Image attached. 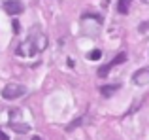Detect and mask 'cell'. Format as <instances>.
<instances>
[{"mask_svg":"<svg viewBox=\"0 0 149 140\" xmlns=\"http://www.w3.org/2000/svg\"><path fill=\"white\" fill-rule=\"evenodd\" d=\"M45 46H47V40L42 34V30L34 29V30H30L29 38L23 44L17 46V53L19 55H25V57H32V55H38L40 51H44Z\"/></svg>","mask_w":149,"mask_h":140,"instance_id":"obj_1","label":"cell"},{"mask_svg":"<svg viewBox=\"0 0 149 140\" xmlns=\"http://www.w3.org/2000/svg\"><path fill=\"white\" fill-rule=\"evenodd\" d=\"M26 93V87L21 83H8L6 87L2 89V99L6 100H13V99H21Z\"/></svg>","mask_w":149,"mask_h":140,"instance_id":"obj_2","label":"cell"},{"mask_svg":"<svg viewBox=\"0 0 149 140\" xmlns=\"http://www.w3.org/2000/svg\"><path fill=\"white\" fill-rule=\"evenodd\" d=\"M125 61H127V55H125V53H119V55H117L111 63H108V64H104V66L98 68V76L100 78H106L109 72H111V68L115 66V64H121V63H125Z\"/></svg>","mask_w":149,"mask_h":140,"instance_id":"obj_3","label":"cell"},{"mask_svg":"<svg viewBox=\"0 0 149 140\" xmlns=\"http://www.w3.org/2000/svg\"><path fill=\"white\" fill-rule=\"evenodd\" d=\"M4 10L10 15H19L25 8H23V4L19 2V0H6V2H4Z\"/></svg>","mask_w":149,"mask_h":140,"instance_id":"obj_4","label":"cell"},{"mask_svg":"<svg viewBox=\"0 0 149 140\" xmlns=\"http://www.w3.org/2000/svg\"><path fill=\"white\" fill-rule=\"evenodd\" d=\"M132 81L136 85H147L149 83V68H140L132 74Z\"/></svg>","mask_w":149,"mask_h":140,"instance_id":"obj_5","label":"cell"},{"mask_svg":"<svg viewBox=\"0 0 149 140\" xmlns=\"http://www.w3.org/2000/svg\"><path fill=\"white\" fill-rule=\"evenodd\" d=\"M117 91H119V85H102V87H100V93H102V95H104V97H111L113 95V93H117Z\"/></svg>","mask_w":149,"mask_h":140,"instance_id":"obj_6","label":"cell"},{"mask_svg":"<svg viewBox=\"0 0 149 140\" xmlns=\"http://www.w3.org/2000/svg\"><path fill=\"white\" fill-rule=\"evenodd\" d=\"M130 2H132V0H119V4H117V11H119V13H128V10H130Z\"/></svg>","mask_w":149,"mask_h":140,"instance_id":"obj_7","label":"cell"},{"mask_svg":"<svg viewBox=\"0 0 149 140\" xmlns=\"http://www.w3.org/2000/svg\"><path fill=\"white\" fill-rule=\"evenodd\" d=\"M10 125H11V129H13V131H17V133H29V129H30V127L26 125V123H19V125H17L15 121H11Z\"/></svg>","mask_w":149,"mask_h":140,"instance_id":"obj_8","label":"cell"},{"mask_svg":"<svg viewBox=\"0 0 149 140\" xmlns=\"http://www.w3.org/2000/svg\"><path fill=\"white\" fill-rule=\"evenodd\" d=\"M87 57H89V59H91V61H98L100 57H102V51H100V49H93V51L89 53Z\"/></svg>","mask_w":149,"mask_h":140,"instance_id":"obj_9","label":"cell"},{"mask_svg":"<svg viewBox=\"0 0 149 140\" xmlns=\"http://www.w3.org/2000/svg\"><path fill=\"white\" fill-rule=\"evenodd\" d=\"M0 140H8V134L2 133V131H0Z\"/></svg>","mask_w":149,"mask_h":140,"instance_id":"obj_10","label":"cell"},{"mask_svg":"<svg viewBox=\"0 0 149 140\" xmlns=\"http://www.w3.org/2000/svg\"><path fill=\"white\" fill-rule=\"evenodd\" d=\"M32 140H42V138L40 136H32Z\"/></svg>","mask_w":149,"mask_h":140,"instance_id":"obj_11","label":"cell"}]
</instances>
